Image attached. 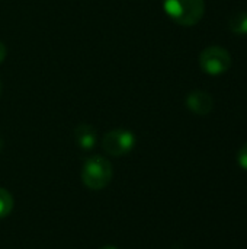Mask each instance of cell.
Wrapping results in <instances>:
<instances>
[{"label":"cell","instance_id":"1","mask_svg":"<svg viewBox=\"0 0 247 249\" xmlns=\"http://www.w3.org/2000/svg\"><path fill=\"white\" fill-rule=\"evenodd\" d=\"M163 7L166 13L182 26L197 25L205 12L204 0H165Z\"/></svg>","mask_w":247,"mask_h":249},{"label":"cell","instance_id":"13","mask_svg":"<svg viewBox=\"0 0 247 249\" xmlns=\"http://www.w3.org/2000/svg\"><path fill=\"white\" fill-rule=\"evenodd\" d=\"M1 90H3V86H1V82H0V96H1Z\"/></svg>","mask_w":247,"mask_h":249},{"label":"cell","instance_id":"5","mask_svg":"<svg viewBox=\"0 0 247 249\" xmlns=\"http://www.w3.org/2000/svg\"><path fill=\"white\" fill-rule=\"evenodd\" d=\"M186 107L194 114L204 117V115H208L213 111L214 99H213V96L208 92L197 89V90H192L186 96Z\"/></svg>","mask_w":247,"mask_h":249},{"label":"cell","instance_id":"9","mask_svg":"<svg viewBox=\"0 0 247 249\" xmlns=\"http://www.w3.org/2000/svg\"><path fill=\"white\" fill-rule=\"evenodd\" d=\"M237 162H239V165H240L243 169H246L247 171V143L240 147V150H239V153H237Z\"/></svg>","mask_w":247,"mask_h":249},{"label":"cell","instance_id":"12","mask_svg":"<svg viewBox=\"0 0 247 249\" xmlns=\"http://www.w3.org/2000/svg\"><path fill=\"white\" fill-rule=\"evenodd\" d=\"M100 249H116V248H114V247H103V248H100Z\"/></svg>","mask_w":247,"mask_h":249},{"label":"cell","instance_id":"4","mask_svg":"<svg viewBox=\"0 0 247 249\" xmlns=\"http://www.w3.org/2000/svg\"><path fill=\"white\" fill-rule=\"evenodd\" d=\"M135 146V137L131 131L116 128L103 136L102 147L111 156H124L130 153Z\"/></svg>","mask_w":247,"mask_h":249},{"label":"cell","instance_id":"7","mask_svg":"<svg viewBox=\"0 0 247 249\" xmlns=\"http://www.w3.org/2000/svg\"><path fill=\"white\" fill-rule=\"evenodd\" d=\"M229 28L237 35L247 34V12H236L229 18Z\"/></svg>","mask_w":247,"mask_h":249},{"label":"cell","instance_id":"11","mask_svg":"<svg viewBox=\"0 0 247 249\" xmlns=\"http://www.w3.org/2000/svg\"><path fill=\"white\" fill-rule=\"evenodd\" d=\"M1 147H3V137H1V133H0V150H1Z\"/></svg>","mask_w":247,"mask_h":249},{"label":"cell","instance_id":"10","mask_svg":"<svg viewBox=\"0 0 247 249\" xmlns=\"http://www.w3.org/2000/svg\"><path fill=\"white\" fill-rule=\"evenodd\" d=\"M6 58V45L0 41V63Z\"/></svg>","mask_w":247,"mask_h":249},{"label":"cell","instance_id":"3","mask_svg":"<svg viewBox=\"0 0 247 249\" xmlns=\"http://www.w3.org/2000/svg\"><path fill=\"white\" fill-rule=\"evenodd\" d=\"M199 66L205 73L211 76L223 74L231 66V54L218 45L208 47L199 55Z\"/></svg>","mask_w":247,"mask_h":249},{"label":"cell","instance_id":"8","mask_svg":"<svg viewBox=\"0 0 247 249\" xmlns=\"http://www.w3.org/2000/svg\"><path fill=\"white\" fill-rule=\"evenodd\" d=\"M13 210V197L4 188H0V219L6 217Z\"/></svg>","mask_w":247,"mask_h":249},{"label":"cell","instance_id":"6","mask_svg":"<svg viewBox=\"0 0 247 249\" xmlns=\"http://www.w3.org/2000/svg\"><path fill=\"white\" fill-rule=\"evenodd\" d=\"M74 140L79 147L90 150L96 144V130L90 124H79L74 128Z\"/></svg>","mask_w":247,"mask_h":249},{"label":"cell","instance_id":"2","mask_svg":"<svg viewBox=\"0 0 247 249\" xmlns=\"http://www.w3.org/2000/svg\"><path fill=\"white\" fill-rule=\"evenodd\" d=\"M112 179V165L102 156L89 158L82 169V181L90 190H102Z\"/></svg>","mask_w":247,"mask_h":249}]
</instances>
